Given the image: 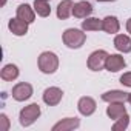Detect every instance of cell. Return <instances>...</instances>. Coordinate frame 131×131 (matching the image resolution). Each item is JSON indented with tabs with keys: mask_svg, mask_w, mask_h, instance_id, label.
Listing matches in <instances>:
<instances>
[{
	"mask_svg": "<svg viewBox=\"0 0 131 131\" xmlns=\"http://www.w3.org/2000/svg\"><path fill=\"white\" fill-rule=\"evenodd\" d=\"M37 63H39V70L43 74H54L59 68V57L51 51H45L39 56Z\"/></svg>",
	"mask_w": 131,
	"mask_h": 131,
	"instance_id": "6da1fadb",
	"label": "cell"
},
{
	"mask_svg": "<svg viewBox=\"0 0 131 131\" xmlns=\"http://www.w3.org/2000/svg\"><path fill=\"white\" fill-rule=\"evenodd\" d=\"M62 39H63V43L67 45L68 48L77 49V48H80V46L85 43L86 36H85V32H83V31H80V29L70 28V29H67V31L63 32Z\"/></svg>",
	"mask_w": 131,
	"mask_h": 131,
	"instance_id": "7a4b0ae2",
	"label": "cell"
},
{
	"mask_svg": "<svg viewBox=\"0 0 131 131\" xmlns=\"http://www.w3.org/2000/svg\"><path fill=\"white\" fill-rule=\"evenodd\" d=\"M40 117V106L37 103H31L28 106H25L22 111H20V125L22 126H29L32 125L37 119Z\"/></svg>",
	"mask_w": 131,
	"mask_h": 131,
	"instance_id": "3957f363",
	"label": "cell"
},
{
	"mask_svg": "<svg viewBox=\"0 0 131 131\" xmlns=\"http://www.w3.org/2000/svg\"><path fill=\"white\" fill-rule=\"evenodd\" d=\"M108 52L103 49H97L94 52H91V56L88 57V68L91 71H100L105 67V62L108 59Z\"/></svg>",
	"mask_w": 131,
	"mask_h": 131,
	"instance_id": "277c9868",
	"label": "cell"
},
{
	"mask_svg": "<svg viewBox=\"0 0 131 131\" xmlns=\"http://www.w3.org/2000/svg\"><path fill=\"white\" fill-rule=\"evenodd\" d=\"M31 96H32V86L26 82H20L13 88V99L17 102L28 100Z\"/></svg>",
	"mask_w": 131,
	"mask_h": 131,
	"instance_id": "5b68a950",
	"label": "cell"
},
{
	"mask_svg": "<svg viewBox=\"0 0 131 131\" xmlns=\"http://www.w3.org/2000/svg\"><path fill=\"white\" fill-rule=\"evenodd\" d=\"M62 97H63V91L60 88H57V86H49V88H46L43 91V102L46 105H49V106L59 105Z\"/></svg>",
	"mask_w": 131,
	"mask_h": 131,
	"instance_id": "8992f818",
	"label": "cell"
},
{
	"mask_svg": "<svg viewBox=\"0 0 131 131\" xmlns=\"http://www.w3.org/2000/svg\"><path fill=\"white\" fill-rule=\"evenodd\" d=\"M125 67H126V62L120 54H110L105 62V68L110 73H117V71L123 70Z\"/></svg>",
	"mask_w": 131,
	"mask_h": 131,
	"instance_id": "52a82bcc",
	"label": "cell"
},
{
	"mask_svg": "<svg viewBox=\"0 0 131 131\" xmlns=\"http://www.w3.org/2000/svg\"><path fill=\"white\" fill-rule=\"evenodd\" d=\"M96 106H97V105H96V100H94L93 97H88V96L80 97V100H79V103H77L79 113H80L82 116H91V114H94Z\"/></svg>",
	"mask_w": 131,
	"mask_h": 131,
	"instance_id": "ba28073f",
	"label": "cell"
},
{
	"mask_svg": "<svg viewBox=\"0 0 131 131\" xmlns=\"http://www.w3.org/2000/svg\"><path fill=\"white\" fill-rule=\"evenodd\" d=\"M91 13H93V6H91L90 2H86V0H82V2L74 3V8H73V16L74 17H77V19H86Z\"/></svg>",
	"mask_w": 131,
	"mask_h": 131,
	"instance_id": "9c48e42d",
	"label": "cell"
},
{
	"mask_svg": "<svg viewBox=\"0 0 131 131\" xmlns=\"http://www.w3.org/2000/svg\"><path fill=\"white\" fill-rule=\"evenodd\" d=\"M80 125V120L77 117H67L60 122H57L52 126V131H71L74 128H77Z\"/></svg>",
	"mask_w": 131,
	"mask_h": 131,
	"instance_id": "30bf717a",
	"label": "cell"
},
{
	"mask_svg": "<svg viewBox=\"0 0 131 131\" xmlns=\"http://www.w3.org/2000/svg\"><path fill=\"white\" fill-rule=\"evenodd\" d=\"M8 28H9V31H11L14 36H25V34L28 32V23H26L25 20L19 19V17L11 19L9 23H8Z\"/></svg>",
	"mask_w": 131,
	"mask_h": 131,
	"instance_id": "8fae6325",
	"label": "cell"
},
{
	"mask_svg": "<svg viewBox=\"0 0 131 131\" xmlns=\"http://www.w3.org/2000/svg\"><path fill=\"white\" fill-rule=\"evenodd\" d=\"M128 94L129 93H125V91H119V90H113V91H106L102 94V100L103 102H126L128 100Z\"/></svg>",
	"mask_w": 131,
	"mask_h": 131,
	"instance_id": "7c38bea8",
	"label": "cell"
},
{
	"mask_svg": "<svg viewBox=\"0 0 131 131\" xmlns=\"http://www.w3.org/2000/svg\"><path fill=\"white\" fill-rule=\"evenodd\" d=\"M106 114L110 119L117 120L119 117H122L123 114H126V108L123 105V102H111L110 106L106 108Z\"/></svg>",
	"mask_w": 131,
	"mask_h": 131,
	"instance_id": "4fadbf2b",
	"label": "cell"
},
{
	"mask_svg": "<svg viewBox=\"0 0 131 131\" xmlns=\"http://www.w3.org/2000/svg\"><path fill=\"white\" fill-rule=\"evenodd\" d=\"M73 8H74V3L71 0H62L57 6V17L62 20H67L73 14Z\"/></svg>",
	"mask_w": 131,
	"mask_h": 131,
	"instance_id": "5bb4252c",
	"label": "cell"
},
{
	"mask_svg": "<svg viewBox=\"0 0 131 131\" xmlns=\"http://www.w3.org/2000/svg\"><path fill=\"white\" fill-rule=\"evenodd\" d=\"M114 46L120 52H131V39L125 34H117L114 39Z\"/></svg>",
	"mask_w": 131,
	"mask_h": 131,
	"instance_id": "9a60e30c",
	"label": "cell"
},
{
	"mask_svg": "<svg viewBox=\"0 0 131 131\" xmlns=\"http://www.w3.org/2000/svg\"><path fill=\"white\" fill-rule=\"evenodd\" d=\"M17 17L22 19V20H25L26 23H32L34 19H36V14H34V9L29 5L25 3V5H20L17 8Z\"/></svg>",
	"mask_w": 131,
	"mask_h": 131,
	"instance_id": "2e32d148",
	"label": "cell"
},
{
	"mask_svg": "<svg viewBox=\"0 0 131 131\" xmlns=\"http://www.w3.org/2000/svg\"><path fill=\"white\" fill-rule=\"evenodd\" d=\"M0 77H2L3 80H6V82H13V80H16L19 77V68L16 67V65H13V63L5 65L3 70L0 71Z\"/></svg>",
	"mask_w": 131,
	"mask_h": 131,
	"instance_id": "e0dca14e",
	"label": "cell"
},
{
	"mask_svg": "<svg viewBox=\"0 0 131 131\" xmlns=\"http://www.w3.org/2000/svg\"><path fill=\"white\" fill-rule=\"evenodd\" d=\"M102 23H103V31H105V32H108V34H116V32H119L120 23H119L117 17L108 16V17H105V19L102 20Z\"/></svg>",
	"mask_w": 131,
	"mask_h": 131,
	"instance_id": "ac0fdd59",
	"label": "cell"
},
{
	"mask_svg": "<svg viewBox=\"0 0 131 131\" xmlns=\"http://www.w3.org/2000/svg\"><path fill=\"white\" fill-rule=\"evenodd\" d=\"M82 29L83 31H100L103 29V23L102 20L96 17H86V20L82 22Z\"/></svg>",
	"mask_w": 131,
	"mask_h": 131,
	"instance_id": "d6986e66",
	"label": "cell"
},
{
	"mask_svg": "<svg viewBox=\"0 0 131 131\" xmlns=\"http://www.w3.org/2000/svg\"><path fill=\"white\" fill-rule=\"evenodd\" d=\"M34 11L40 17H48L51 14V8L48 0H34Z\"/></svg>",
	"mask_w": 131,
	"mask_h": 131,
	"instance_id": "ffe728a7",
	"label": "cell"
},
{
	"mask_svg": "<svg viewBox=\"0 0 131 131\" xmlns=\"http://www.w3.org/2000/svg\"><path fill=\"white\" fill-rule=\"evenodd\" d=\"M128 123H129V117L128 114H123L122 117H119L116 120V123L113 125V131H123L128 128Z\"/></svg>",
	"mask_w": 131,
	"mask_h": 131,
	"instance_id": "44dd1931",
	"label": "cell"
},
{
	"mask_svg": "<svg viewBox=\"0 0 131 131\" xmlns=\"http://www.w3.org/2000/svg\"><path fill=\"white\" fill-rule=\"evenodd\" d=\"M120 83L125 86H131V73H125L120 76Z\"/></svg>",
	"mask_w": 131,
	"mask_h": 131,
	"instance_id": "7402d4cb",
	"label": "cell"
},
{
	"mask_svg": "<svg viewBox=\"0 0 131 131\" xmlns=\"http://www.w3.org/2000/svg\"><path fill=\"white\" fill-rule=\"evenodd\" d=\"M0 120H2V129L3 131H6L8 128H9V122H8V117H6V114H0Z\"/></svg>",
	"mask_w": 131,
	"mask_h": 131,
	"instance_id": "603a6c76",
	"label": "cell"
},
{
	"mask_svg": "<svg viewBox=\"0 0 131 131\" xmlns=\"http://www.w3.org/2000/svg\"><path fill=\"white\" fill-rule=\"evenodd\" d=\"M126 31L131 34V19H128V20H126Z\"/></svg>",
	"mask_w": 131,
	"mask_h": 131,
	"instance_id": "cb8c5ba5",
	"label": "cell"
},
{
	"mask_svg": "<svg viewBox=\"0 0 131 131\" xmlns=\"http://www.w3.org/2000/svg\"><path fill=\"white\" fill-rule=\"evenodd\" d=\"M97 2H116V0H97Z\"/></svg>",
	"mask_w": 131,
	"mask_h": 131,
	"instance_id": "d4e9b609",
	"label": "cell"
},
{
	"mask_svg": "<svg viewBox=\"0 0 131 131\" xmlns=\"http://www.w3.org/2000/svg\"><path fill=\"white\" fill-rule=\"evenodd\" d=\"M128 102H129V103H131V93H129V94H128Z\"/></svg>",
	"mask_w": 131,
	"mask_h": 131,
	"instance_id": "484cf974",
	"label": "cell"
},
{
	"mask_svg": "<svg viewBox=\"0 0 131 131\" xmlns=\"http://www.w3.org/2000/svg\"><path fill=\"white\" fill-rule=\"evenodd\" d=\"M6 3V0H2V5H5Z\"/></svg>",
	"mask_w": 131,
	"mask_h": 131,
	"instance_id": "4316f807",
	"label": "cell"
}]
</instances>
